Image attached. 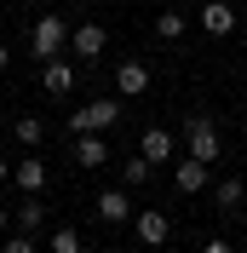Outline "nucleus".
<instances>
[{
	"instance_id": "f257e3e1",
	"label": "nucleus",
	"mask_w": 247,
	"mask_h": 253,
	"mask_svg": "<svg viewBox=\"0 0 247 253\" xmlns=\"http://www.w3.org/2000/svg\"><path fill=\"white\" fill-rule=\"evenodd\" d=\"M63 46H69V29H63V17L46 12V17H35V29H29V52L41 63L46 58H63Z\"/></svg>"
},
{
	"instance_id": "f03ea898",
	"label": "nucleus",
	"mask_w": 247,
	"mask_h": 253,
	"mask_svg": "<svg viewBox=\"0 0 247 253\" xmlns=\"http://www.w3.org/2000/svg\"><path fill=\"white\" fill-rule=\"evenodd\" d=\"M184 156L207 161V167H213V161L224 156V144H218V126L207 121V115H190V126H184Z\"/></svg>"
},
{
	"instance_id": "7ed1b4c3",
	"label": "nucleus",
	"mask_w": 247,
	"mask_h": 253,
	"mask_svg": "<svg viewBox=\"0 0 247 253\" xmlns=\"http://www.w3.org/2000/svg\"><path fill=\"white\" fill-rule=\"evenodd\" d=\"M132 236L144 242V248H167V236H172V224H167V213H155V207H132Z\"/></svg>"
},
{
	"instance_id": "20e7f679",
	"label": "nucleus",
	"mask_w": 247,
	"mask_h": 253,
	"mask_svg": "<svg viewBox=\"0 0 247 253\" xmlns=\"http://www.w3.org/2000/svg\"><path fill=\"white\" fill-rule=\"evenodd\" d=\"M115 121H121V104L98 98V104H86V110H75V115H69V132H109Z\"/></svg>"
},
{
	"instance_id": "39448f33",
	"label": "nucleus",
	"mask_w": 247,
	"mask_h": 253,
	"mask_svg": "<svg viewBox=\"0 0 247 253\" xmlns=\"http://www.w3.org/2000/svg\"><path fill=\"white\" fill-rule=\"evenodd\" d=\"M138 156L150 161V167H167V161L178 156V138H172L167 126H144L138 132Z\"/></svg>"
},
{
	"instance_id": "423d86ee",
	"label": "nucleus",
	"mask_w": 247,
	"mask_h": 253,
	"mask_svg": "<svg viewBox=\"0 0 247 253\" xmlns=\"http://www.w3.org/2000/svg\"><path fill=\"white\" fill-rule=\"evenodd\" d=\"M172 184H178V196H207V190H213V167L196 161V156H184L172 167Z\"/></svg>"
},
{
	"instance_id": "0eeeda50",
	"label": "nucleus",
	"mask_w": 247,
	"mask_h": 253,
	"mask_svg": "<svg viewBox=\"0 0 247 253\" xmlns=\"http://www.w3.org/2000/svg\"><path fill=\"white\" fill-rule=\"evenodd\" d=\"M115 92H121V98H144V92H150V69H144L138 58H121V63H115Z\"/></svg>"
},
{
	"instance_id": "6e6552de",
	"label": "nucleus",
	"mask_w": 247,
	"mask_h": 253,
	"mask_svg": "<svg viewBox=\"0 0 247 253\" xmlns=\"http://www.w3.org/2000/svg\"><path fill=\"white\" fill-rule=\"evenodd\" d=\"M104 46H109L104 23H81V29H69V52H75V58H104Z\"/></svg>"
},
{
	"instance_id": "1a4fd4ad",
	"label": "nucleus",
	"mask_w": 247,
	"mask_h": 253,
	"mask_svg": "<svg viewBox=\"0 0 247 253\" xmlns=\"http://www.w3.org/2000/svg\"><path fill=\"white\" fill-rule=\"evenodd\" d=\"M230 29H236V6H224V0H207V6H201V35L224 41Z\"/></svg>"
},
{
	"instance_id": "9d476101",
	"label": "nucleus",
	"mask_w": 247,
	"mask_h": 253,
	"mask_svg": "<svg viewBox=\"0 0 247 253\" xmlns=\"http://www.w3.org/2000/svg\"><path fill=\"white\" fill-rule=\"evenodd\" d=\"M41 86H46L52 98H69V92H75V69H69L63 58H46V63H41Z\"/></svg>"
},
{
	"instance_id": "9b49d317",
	"label": "nucleus",
	"mask_w": 247,
	"mask_h": 253,
	"mask_svg": "<svg viewBox=\"0 0 247 253\" xmlns=\"http://www.w3.org/2000/svg\"><path fill=\"white\" fill-rule=\"evenodd\" d=\"M12 178H17L23 196H41V190H46V161H41V156H23V161L12 167Z\"/></svg>"
},
{
	"instance_id": "f8f14e48",
	"label": "nucleus",
	"mask_w": 247,
	"mask_h": 253,
	"mask_svg": "<svg viewBox=\"0 0 247 253\" xmlns=\"http://www.w3.org/2000/svg\"><path fill=\"white\" fill-rule=\"evenodd\" d=\"M92 207H98V219H104V224H126V219H132V196H126V190H104Z\"/></svg>"
},
{
	"instance_id": "ddd939ff",
	"label": "nucleus",
	"mask_w": 247,
	"mask_h": 253,
	"mask_svg": "<svg viewBox=\"0 0 247 253\" xmlns=\"http://www.w3.org/2000/svg\"><path fill=\"white\" fill-rule=\"evenodd\" d=\"M75 161L81 167H104L109 161V138L104 132H75Z\"/></svg>"
},
{
	"instance_id": "4468645a",
	"label": "nucleus",
	"mask_w": 247,
	"mask_h": 253,
	"mask_svg": "<svg viewBox=\"0 0 247 253\" xmlns=\"http://www.w3.org/2000/svg\"><path fill=\"white\" fill-rule=\"evenodd\" d=\"M242 196H247V178H218V184H213V202L224 207V213H236Z\"/></svg>"
},
{
	"instance_id": "2eb2a0df",
	"label": "nucleus",
	"mask_w": 247,
	"mask_h": 253,
	"mask_svg": "<svg viewBox=\"0 0 247 253\" xmlns=\"http://www.w3.org/2000/svg\"><path fill=\"white\" fill-rule=\"evenodd\" d=\"M41 224H46V207H41V196H23V207H17V230H23V236H35Z\"/></svg>"
},
{
	"instance_id": "dca6fc26",
	"label": "nucleus",
	"mask_w": 247,
	"mask_h": 253,
	"mask_svg": "<svg viewBox=\"0 0 247 253\" xmlns=\"http://www.w3.org/2000/svg\"><path fill=\"white\" fill-rule=\"evenodd\" d=\"M12 132H17V144H23V150H35V144L46 138V121H41V115H17Z\"/></svg>"
},
{
	"instance_id": "f3484780",
	"label": "nucleus",
	"mask_w": 247,
	"mask_h": 253,
	"mask_svg": "<svg viewBox=\"0 0 247 253\" xmlns=\"http://www.w3.org/2000/svg\"><path fill=\"white\" fill-rule=\"evenodd\" d=\"M150 173H155V167H150V161H144V156H126V167H121L126 190H144V184H150Z\"/></svg>"
},
{
	"instance_id": "a211bd4d",
	"label": "nucleus",
	"mask_w": 247,
	"mask_h": 253,
	"mask_svg": "<svg viewBox=\"0 0 247 253\" xmlns=\"http://www.w3.org/2000/svg\"><path fill=\"white\" fill-rule=\"evenodd\" d=\"M155 35L161 41H184V12H155Z\"/></svg>"
},
{
	"instance_id": "6ab92c4d",
	"label": "nucleus",
	"mask_w": 247,
	"mask_h": 253,
	"mask_svg": "<svg viewBox=\"0 0 247 253\" xmlns=\"http://www.w3.org/2000/svg\"><path fill=\"white\" fill-rule=\"evenodd\" d=\"M46 248H52V253H86V242H81V230H69V224H63V230H52Z\"/></svg>"
},
{
	"instance_id": "aec40b11",
	"label": "nucleus",
	"mask_w": 247,
	"mask_h": 253,
	"mask_svg": "<svg viewBox=\"0 0 247 253\" xmlns=\"http://www.w3.org/2000/svg\"><path fill=\"white\" fill-rule=\"evenodd\" d=\"M0 253H35V242H29V236H23V230H17V236H12V242H0Z\"/></svg>"
},
{
	"instance_id": "412c9836",
	"label": "nucleus",
	"mask_w": 247,
	"mask_h": 253,
	"mask_svg": "<svg viewBox=\"0 0 247 253\" xmlns=\"http://www.w3.org/2000/svg\"><path fill=\"white\" fill-rule=\"evenodd\" d=\"M201 253H236V248H230V242H207Z\"/></svg>"
},
{
	"instance_id": "4be33fe9",
	"label": "nucleus",
	"mask_w": 247,
	"mask_h": 253,
	"mask_svg": "<svg viewBox=\"0 0 247 253\" xmlns=\"http://www.w3.org/2000/svg\"><path fill=\"white\" fill-rule=\"evenodd\" d=\"M6 69H12V52H6V46H0V75H6Z\"/></svg>"
},
{
	"instance_id": "5701e85b",
	"label": "nucleus",
	"mask_w": 247,
	"mask_h": 253,
	"mask_svg": "<svg viewBox=\"0 0 247 253\" xmlns=\"http://www.w3.org/2000/svg\"><path fill=\"white\" fill-rule=\"evenodd\" d=\"M6 178H12V161H6V156H0V184H6Z\"/></svg>"
},
{
	"instance_id": "b1692460",
	"label": "nucleus",
	"mask_w": 247,
	"mask_h": 253,
	"mask_svg": "<svg viewBox=\"0 0 247 253\" xmlns=\"http://www.w3.org/2000/svg\"><path fill=\"white\" fill-rule=\"evenodd\" d=\"M6 224H12V213H6V202H0V230H6Z\"/></svg>"
}]
</instances>
